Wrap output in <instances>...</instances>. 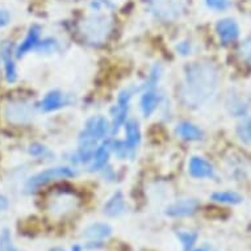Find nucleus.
Instances as JSON below:
<instances>
[{"label":"nucleus","mask_w":251,"mask_h":251,"mask_svg":"<svg viewBox=\"0 0 251 251\" xmlns=\"http://www.w3.org/2000/svg\"><path fill=\"white\" fill-rule=\"evenodd\" d=\"M220 82L218 70L210 63H192L185 67L184 96L191 107H201L216 94Z\"/></svg>","instance_id":"obj_1"},{"label":"nucleus","mask_w":251,"mask_h":251,"mask_svg":"<svg viewBox=\"0 0 251 251\" xmlns=\"http://www.w3.org/2000/svg\"><path fill=\"white\" fill-rule=\"evenodd\" d=\"M75 173L70 167H65V166L50 167V169L44 170L41 173L29 177L28 181L25 183V191L26 192H34L38 188H41L44 185L49 184V183L57 180V179H66V177H73Z\"/></svg>","instance_id":"obj_2"},{"label":"nucleus","mask_w":251,"mask_h":251,"mask_svg":"<svg viewBox=\"0 0 251 251\" xmlns=\"http://www.w3.org/2000/svg\"><path fill=\"white\" fill-rule=\"evenodd\" d=\"M134 90L130 88H125L119 94L117 98V103L113 105L111 109L112 113V125H111V134H117L119 129L123 126L126 117H128V111H129V103L132 99Z\"/></svg>","instance_id":"obj_3"},{"label":"nucleus","mask_w":251,"mask_h":251,"mask_svg":"<svg viewBox=\"0 0 251 251\" xmlns=\"http://www.w3.org/2000/svg\"><path fill=\"white\" fill-rule=\"evenodd\" d=\"M4 115L8 121L13 124H26L34 117L33 104L28 101H12L7 104Z\"/></svg>","instance_id":"obj_4"},{"label":"nucleus","mask_w":251,"mask_h":251,"mask_svg":"<svg viewBox=\"0 0 251 251\" xmlns=\"http://www.w3.org/2000/svg\"><path fill=\"white\" fill-rule=\"evenodd\" d=\"M150 5L155 16L165 20H171L177 17L181 9L180 0H151Z\"/></svg>","instance_id":"obj_5"},{"label":"nucleus","mask_w":251,"mask_h":251,"mask_svg":"<svg viewBox=\"0 0 251 251\" xmlns=\"http://www.w3.org/2000/svg\"><path fill=\"white\" fill-rule=\"evenodd\" d=\"M83 132L87 133L88 136L94 137L98 141L103 140L111 133V124L103 116H94L87 120Z\"/></svg>","instance_id":"obj_6"},{"label":"nucleus","mask_w":251,"mask_h":251,"mask_svg":"<svg viewBox=\"0 0 251 251\" xmlns=\"http://www.w3.org/2000/svg\"><path fill=\"white\" fill-rule=\"evenodd\" d=\"M216 32L220 37V41L223 42L224 45L235 42L239 37V26L233 19L218 20L216 24Z\"/></svg>","instance_id":"obj_7"},{"label":"nucleus","mask_w":251,"mask_h":251,"mask_svg":"<svg viewBox=\"0 0 251 251\" xmlns=\"http://www.w3.org/2000/svg\"><path fill=\"white\" fill-rule=\"evenodd\" d=\"M199 202L195 199H183L166 208V214L170 217H184L196 212Z\"/></svg>","instance_id":"obj_8"},{"label":"nucleus","mask_w":251,"mask_h":251,"mask_svg":"<svg viewBox=\"0 0 251 251\" xmlns=\"http://www.w3.org/2000/svg\"><path fill=\"white\" fill-rule=\"evenodd\" d=\"M188 173L192 177L204 179V177L213 176L214 169L209 162L205 161L201 156H192L188 162Z\"/></svg>","instance_id":"obj_9"},{"label":"nucleus","mask_w":251,"mask_h":251,"mask_svg":"<svg viewBox=\"0 0 251 251\" xmlns=\"http://www.w3.org/2000/svg\"><path fill=\"white\" fill-rule=\"evenodd\" d=\"M40 34H41V28L38 25H32L24 40L21 41L20 45L17 46L16 51H15L16 58L24 57L25 54L29 53L30 50H33L40 42Z\"/></svg>","instance_id":"obj_10"},{"label":"nucleus","mask_w":251,"mask_h":251,"mask_svg":"<svg viewBox=\"0 0 251 251\" xmlns=\"http://www.w3.org/2000/svg\"><path fill=\"white\" fill-rule=\"evenodd\" d=\"M3 65H4V75L5 80L8 83H13L17 80V70L16 63L13 59V50L12 46L9 44H4L1 46V53H0Z\"/></svg>","instance_id":"obj_11"},{"label":"nucleus","mask_w":251,"mask_h":251,"mask_svg":"<svg viewBox=\"0 0 251 251\" xmlns=\"http://www.w3.org/2000/svg\"><path fill=\"white\" fill-rule=\"evenodd\" d=\"M161 99L162 95L155 90V87L145 90L144 95L141 96V111H142L145 117H149L155 112V109L161 103Z\"/></svg>","instance_id":"obj_12"},{"label":"nucleus","mask_w":251,"mask_h":251,"mask_svg":"<svg viewBox=\"0 0 251 251\" xmlns=\"http://www.w3.org/2000/svg\"><path fill=\"white\" fill-rule=\"evenodd\" d=\"M124 126H125V134H126V140L124 142L126 145V148L129 149V151L132 152V155L134 156V152H136L137 148H138V145L141 142L140 125H138L136 120L130 119L125 121Z\"/></svg>","instance_id":"obj_13"},{"label":"nucleus","mask_w":251,"mask_h":251,"mask_svg":"<svg viewBox=\"0 0 251 251\" xmlns=\"http://www.w3.org/2000/svg\"><path fill=\"white\" fill-rule=\"evenodd\" d=\"M67 103H69V100H67V96L63 92L53 90L46 94L45 98L40 103V107L44 112H53L59 109V108L65 107Z\"/></svg>","instance_id":"obj_14"},{"label":"nucleus","mask_w":251,"mask_h":251,"mask_svg":"<svg viewBox=\"0 0 251 251\" xmlns=\"http://www.w3.org/2000/svg\"><path fill=\"white\" fill-rule=\"evenodd\" d=\"M111 151L112 146L109 141H107V142H104V144H101L100 146H98L95 152H94V156H92V161H91V171H95V170H100L103 169V167H105L108 159H109V155H111Z\"/></svg>","instance_id":"obj_15"},{"label":"nucleus","mask_w":251,"mask_h":251,"mask_svg":"<svg viewBox=\"0 0 251 251\" xmlns=\"http://www.w3.org/2000/svg\"><path fill=\"white\" fill-rule=\"evenodd\" d=\"M125 212V199L121 191H116L104 205V213L109 217H117Z\"/></svg>","instance_id":"obj_16"},{"label":"nucleus","mask_w":251,"mask_h":251,"mask_svg":"<svg viewBox=\"0 0 251 251\" xmlns=\"http://www.w3.org/2000/svg\"><path fill=\"white\" fill-rule=\"evenodd\" d=\"M112 234V227L108 224H91L83 230V237L84 238L92 239V241H98V239L107 238Z\"/></svg>","instance_id":"obj_17"},{"label":"nucleus","mask_w":251,"mask_h":251,"mask_svg":"<svg viewBox=\"0 0 251 251\" xmlns=\"http://www.w3.org/2000/svg\"><path fill=\"white\" fill-rule=\"evenodd\" d=\"M177 136L185 141H199L202 138L201 129L191 123H180L176 126Z\"/></svg>","instance_id":"obj_18"},{"label":"nucleus","mask_w":251,"mask_h":251,"mask_svg":"<svg viewBox=\"0 0 251 251\" xmlns=\"http://www.w3.org/2000/svg\"><path fill=\"white\" fill-rule=\"evenodd\" d=\"M87 26V34H90L92 40H99L103 38L104 34L107 33L108 26L105 17H94L92 20H88Z\"/></svg>","instance_id":"obj_19"},{"label":"nucleus","mask_w":251,"mask_h":251,"mask_svg":"<svg viewBox=\"0 0 251 251\" xmlns=\"http://www.w3.org/2000/svg\"><path fill=\"white\" fill-rule=\"evenodd\" d=\"M210 199L216 202H223V204H239L242 202L243 198L237 192H231V191H220V192H214L212 194Z\"/></svg>","instance_id":"obj_20"},{"label":"nucleus","mask_w":251,"mask_h":251,"mask_svg":"<svg viewBox=\"0 0 251 251\" xmlns=\"http://www.w3.org/2000/svg\"><path fill=\"white\" fill-rule=\"evenodd\" d=\"M59 48V44L55 38H45V40H40V42L37 44V46L34 49L37 50L38 53H54L55 50H58Z\"/></svg>","instance_id":"obj_21"},{"label":"nucleus","mask_w":251,"mask_h":251,"mask_svg":"<svg viewBox=\"0 0 251 251\" xmlns=\"http://www.w3.org/2000/svg\"><path fill=\"white\" fill-rule=\"evenodd\" d=\"M0 251H19L13 246L12 237L8 229H4L0 234Z\"/></svg>","instance_id":"obj_22"},{"label":"nucleus","mask_w":251,"mask_h":251,"mask_svg":"<svg viewBox=\"0 0 251 251\" xmlns=\"http://www.w3.org/2000/svg\"><path fill=\"white\" fill-rule=\"evenodd\" d=\"M177 237L183 243V247H184V251H190L191 247L194 246L195 241L198 238V235L195 233H191V231H181V233H177Z\"/></svg>","instance_id":"obj_23"},{"label":"nucleus","mask_w":251,"mask_h":251,"mask_svg":"<svg viewBox=\"0 0 251 251\" xmlns=\"http://www.w3.org/2000/svg\"><path fill=\"white\" fill-rule=\"evenodd\" d=\"M238 134L239 138L242 141H251V119L243 120L242 123L238 125Z\"/></svg>","instance_id":"obj_24"},{"label":"nucleus","mask_w":251,"mask_h":251,"mask_svg":"<svg viewBox=\"0 0 251 251\" xmlns=\"http://www.w3.org/2000/svg\"><path fill=\"white\" fill-rule=\"evenodd\" d=\"M205 4L208 8L214 11H224L230 5V3L229 0H205Z\"/></svg>","instance_id":"obj_25"},{"label":"nucleus","mask_w":251,"mask_h":251,"mask_svg":"<svg viewBox=\"0 0 251 251\" xmlns=\"http://www.w3.org/2000/svg\"><path fill=\"white\" fill-rule=\"evenodd\" d=\"M239 53L242 55V58L246 62H249L251 65V38H247L246 41L243 42L239 49Z\"/></svg>","instance_id":"obj_26"},{"label":"nucleus","mask_w":251,"mask_h":251,"mask_svg":"<svg viewBox=\"0 0 251 251\" xmlns=\"http://www.w3.org/2000/svg\"><path fill=\"white\" fill-rule=\"evenodd\" d=\"M46 152V148L44 145L40 144H33L30 145V148H29V154H32L33 156H41L44 155Z\"/></svg>","instance_id":"obj_27"},{"label":"nucleus","mask_w":251,"mask_h":251,"mask_svg":"<svg viewBox=\"0 0 251 251\" xmlns=\"http://www.w3.org/2000/svg\"><path fill=\"white\" fill-rule=\"evenodd\" d=\"M11 21V15L5 9H0V28H4L5 25L9 24Z\"/></svg>","instance_id":"obj_28"},{"label":"nucleus","mask_w":251,"mask_h":251,"mask_svg":"<svg viewBox=\"0 0 251 251\" xmlns=\"http://www.w3.org/2000/svg\"><path fill=\"white\" fill-rule=\"evenodd\" d=\"M176 50L181 54V55H188V54L191 53V45L187 41L180 42V44L176 46Z\"/></svg>","instance_id":"obj_29"},{"label":"nucleus","mask_w":251,"mask_h":251,"mask_svg":"<svg viewBox=\"0 0 251 251\" xmlns=\"http://www.w3.org/2000/svg\"><path fill=\"white\" fill-rule=\"evenodd\" d=\"M8 208V200L4 196H0V212H3Z\"/></svg>","instance_id":"obj_30"},{"label":"nucleus","mask_w":251,"mask_h":251,"mask_svg":"<svg viewBox=\"0 0 251 251\" xmlns=\"http://www.w3.org/2000/svg\"><path fill=\"white\" fill-rule=\"evenodd\" d=\"M73 251H82V249H80V246H78V245H76V246L73 247Z\"/></svg>","instance_id":"obj_31"},{"label":"nucleus","mask_w":251,"mask_h":251,"mask_svg":"<svg viewBox=\"0 0 251 251\" xmlns=\"http://www.w3.org/2000/svg\"><path fill=\"white\" fill-rule=\"evenodd\" d=\"M51 251H65V250H62V249H53Z\"/></svg>","instance_id":"obj_32"},{"label":"nucleus","mask_w":251,"mask_h":251,"mask_svg":"<svg viewBox=\"0 0 251 251\" xmlns=\"http://www.w3.org/2000/svg\"><path fill=\"white\" fill-rule=\"evenodd\" d=\"M196 251H204V250H196Z\"/></svg>","instance_id":"obj_33"}]
</instances>
